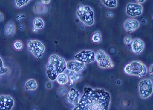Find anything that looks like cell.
<instances>
[{"mask_svg": "<svg viewBox=\"0 0 153 110\" xmlns=\"http://www.w3.org/2000/svg\"><path fill=\"white\" fill-rule=\"evenodd\" d=\"M110 100V93L104 89L85 87L78 104L72 110H108Z\"/></svg>", "mask_w": 153, "mask_h": 110, "instance_id": "6da1fadb", "label": "cell"}, {"mask_svg": "<svg viewBox=\"0 0 153 110\" xmlns=\"http://www.w3.org/2000/svg\"><path fill=\"white\" fill-rule=\"evenodd\" d=\"M66 61L62 58L54 55L49 58L46 68L48 77L51 81L55 80L59 74L66 69Z\"/></svg>", "mask_w": 153, "mask_h": 110, "instance_id": "7a4b0ae2", "label": "cell"}, {"mask_svg": "<svg viewBox=\"0 0 153 110\" xmlns=\"http://www.w3.org/2000/svg\"><path fill=\"white\" fill-rule=\"evenodd\" d=\"M124 71L127 75L141 78L147 74V69L142 62L133 61L128 63L125 66Z\"/></svg>", "mask_w": 153, "mask_h": 110, "instance_id": "3957f363", "label": "cell"}, {"mask_svg": "<svg viewBox=\"0 0 153 110\" xmlns=\"http://www.w3.org/2000/svg\"><path fill=\"white\" fill-rule=\"evenodd\" d=\"M76 15L79 20L87 26H91L95 22L93 10L88 6L80 5L78 7Z\"/></svg>", "mask_w": 153, "mask_h": 110, "instance_id": "277c9868", "label": "cell"}, {"mask_svg": "<svg viewBox=\"0 0 153 110\" xmlns=\"http://www.w3.org/2000/svg\"><path fill=\"white\" fill-rule=\"evenodd\" d=\"M95 61L101 68H111L114 66L110 56L103 50H99L95 54Z\"/></svg>", "mask_w": 153, "mask_h": 110, "instance_id": "5b68a950", "label": "cell"}, {"mask_svg": "<svg viewBox=\"0 0 153 110\" xmlns=\"http://www.w3.org/2000/svg\"><path fill=\"white\" fill-rule=\"evenodd\" d=\"M139 95L142 98L146 99L151 96L153 93L152 82L151 79H146L139 83Z\"/></svg>", "mask_w": 153, "mask_h": 110, "instance_id": "8992f818", "label": "cell"}, {"mask_svg": "<svg viewBox=\"0 0 153 110\" xmlns=\"http://www.w3.org/2000/svg\"><path fill=\"white\" fill-rule=\"evenodd\" d=\"M27 45L29 51L37 58H40L43 56L45 47L42 42L37 40H29Z\"/></svg>", "mask_w": 153, "mask_h": 110, "instance_id": "52a82bcc", "label": "cell"}, {"mask_svg": "<svg viewBox=\"0 0 153 110\" xmlns=\"http://www.w3.org/2000/svg\"><path fill=\"white\" fill-rule=\"evenodd\" d=\"M76 61L85 64L93 62L95 61V53L90 50H82L74 56Z\"/></svg>", "mask_w": 153, "mask_h": 110, "instance_id": "ba28073f", "label": "cell"}, {"mask_svg": "<svg viewBox=\"0 0 153 110\" xmlns=\"http://www.w3.org/2000/svg\"><path fill=\"white\" fill-rule=\"evenodd\" d=\"M143 10V7L141 5L130 3L127 5L126 12L127 15L131 17H136L141 15Z\"/></svg>", "mask_w": 153, "mask_h": 110, "instance_id": "9c48e42d", "label": "cell"}, {"mask_svg": "<svg viewBox=\"0 0 153 110\" xmlns=\"http://www.w3.org/2000/svg\"><path fill=\"white\" fill-rule=\"evenodd\" d=\"M14 105V101L10 96H0V110H11Z\"/></svg>", "mask_w": 153, "mask_h": 110, "instance_id": "30bf717a", "label": "cell"}, {"mask_svg": "<svg viewBox=\"0 0 153 110\" xmlns=\"http://www.w3.org/2000/svg\"><path fill=\"white\" fill-rule=\"evenodd\" d=\"M67 69L75 73H79L85 69V64L77 61H70L66 63Z\"/></svg>", "mask_w": 153, "mask_h": 110, "instance_id": "8fae6325", "label": "cell"}, {"mask_svg": "<svg viewBox=\"0 0 153 110\" xmlns=\"http://www.w3.org/2000/svg\"><path fill=\"white\" fill-rule=\"evenodd\" d=\"M140 22L134 19H127L124 23V29L127 32L130 33L136 31L140 27Z\"/></svg>", "mask_w": 153, "mask_h": 110, "instance_id": "7c38bea8", "label": "cell"}, {"mask_svg": "<svg viewBox=\"0 0 153 110\" xmlns=\"http://www.w3.org/2000/svg\"><path fill=\"white\" fill-rule=\"evenodd\" d=\"M131 47L134 53L136 55L140 54L144 50V43L141 39L136 38L132 41Z\"/></svg>", "mask_w": 153, "mask_h": 110, "instance_id": "4fadbf2b", "label": "cell"}, {"mask_svg": "<svg viewBox=\"0 0 153 110\" xmlns=\"http://www.w3.org/2000/svg\"><path fill=\"white\" fill-rule=\"evenodd\" d=\"M80 94L78 91L74 88H71L68 92L67 99L69 103L73 105L76 106L78 104Z\"/></svg>", "mask_w": 153, "mask_h": 110, "instance_id": "5bb4252c", "label": "cell"}, {"mask_svg": "<svg viewBox=\"0 0 153 110\" xmlns=\"http://www.w3.org/2000/svg\"><path fill=\"white\" fill-rule=\"evenodd\" d=\"M16 32V26L14 22L10 20L8 22L4 28V33L7 37H12Z\"/></svg>", "mask_w": 153, "mask_h": 110, "instance_id": "9a60e30c", "label": "cell"}, {"mask_svg": "<svg viewBox=\"0 0 153 110\" xmlns=\"http://www.w3.org/2000/svg\"><path fill=\"white\" fill-rule=\"evenodd\" d=\"M56 79L57 83L62 86L66 85L68 82V76L66 74L63 73L59 74Z\"/></svg>", "mask_w": 153, "mask_h": 110, "instance_id": "2e32d148", "label": "cell"}, {"mask_svg": "<svg viewBox=\"0 0 153 110\" xmlns=\"http://www.w3.org/2000/svg\"><path fill=\"white\" fill-rule=\"evenodd\" d=\"M37 88V85L35 79H30L25 83V88L26 90H33L36 89Z\"/></svg>", "mask_w": 153, "mask_h": 110, "instance_id": "e0dca14e", "label": "cell"}, {"mask_svg": "<svg viewBox=\"0 0 153 110\" xmlns=\"http://www.w3.org/2000/svg\"><path fill=\"white\" fill-rule=\"evenodd\" d=\"M34 28L37 29H43L44 27V22L42 19L40 18H36L33 20Z\"/></svg>", "mask_w": 153, "mask_h": 110, "instance_id": "ac0fdd59", "label": "cell"}, {"mask_svg": "<svg viewBox=\"0 0 153 110\" xmlns=\"http://www.w3.org/2000/svg\"><path fill=\"white\" fill-rule=\"evenodd\" d=\"M101 2L107 7L110 8H115L117 5V1L116 0L112 1H101Z\"/></svg>", "mask_w": 153, "mask_h": 110, "instance_id": "d6986e66", "label": "cell"}, {"mask_svg": "<svg viewBox=\"0 0 153 110\" xmlns=\"http://www.w3.org/2000/svg\"><path fill=\"white\" fill-rule=\"evenodd\" d=\"M91 40L95 43H99L102 41V35L100 31H97L92 36Z\"/></svg>", "mask_w": 153, "mask_h": 110, "instance_id": "ffe728a7", "label": "cell"}, {"mask_svg": "<svg viewBox=\"0 0 153 110\" xmlns=\"http://www.w3.org/2000/svg\"><path fill=\"white\" fill-rule=\"evenodd\" d=\"M14 49L17 51L21 50L24 47V45L22 42L20 40H16L15 41L13 44Z\"/></svg>", "mask_w": 153, "mask_h": 110, "instance_id": "44dd1931", "label": "cell"}, {"mask_svg": "<svg viewBox=\"0 0 153 110\" xmlns=\"http://www.w3.org/2000/svg\"><path fill=\"white\" fill-rule=\"evenodd\" d=\"M8 71V69L4 67L2 59L0 57V75L4 74Z\"/></svg>", "mask_w": 153, "mask_h": 110, "instance_id": "7402d4cb", "label": "cell"}, {"mask_svg": "<svg viewBox=\"0 0 153 110\" xmlns=\"http://www.w3.org/2000/svg\"><path fill=\"white\" fill-rule=\"evenodd\" d=\"M30 1H16V7L19 8L27 5Z\"/></svg>", "mask_w": 153, "mask_h": 110, "instance_id": "603a6c76", "label": "cell"}, {"mask_svg": "<svg viewBox=\"0 0 153 110\" xmlns=\"http://www.w3.org/2000/svg\"><path fill=\"white\" fill-rule=\"evenodd\" d=\"M132 40L131 37L128 36L126 37L124 40V42L125 44H129L131 43Z\"/></svg>", "mask_w": 153, "mask_h": 110, "instance_id": "cb8c5ba5", "label": "cell"}, {"mask_svg": "<svg viewBox=\"0 0 153 110\" xmlns=\"http://www.w3.org/2000/svg\"><path fill=\"white\" fill-rule=\"evenodd\" d=\"M153 64H151V65L150 66L149 69V73L152 78H153Z\"/></svg>", "mask_w": 153, "mask_h": 110, "instance_id": "d4e9b609", "label": "cell"}, {"mask_svg": "<svg viewBox=\"0 0 153 110\" xmlns=\"http://www.w3.org/2000/svg\"><path fill=\"white\" fill-rule=\"evenodd\" d=\"M106 16L108 17H112L113 16V14L111 12H108L106 13Z\"/></svg>", "mask_w": 153, "mask_h": 110, "instance_id": "484cf974", "label": "cell"}, {"mask_svg": "<svg viewBox=\"0 0 153 110\" xmlns=\"http://www.w3.org/2000/svg\"><path fill=\"white\" fill-rule=\"evenodd\" d=\"M4 20V16L3 14H2L1 12H0V22L3 21Z\"/></svg>", "mask_w": 153, "mask_h": 110, "instance_id": "4316f807", "label": "cell"}, {"mask_svg": "<svg viewBox=\"0 0 153 110\" xmlns=\"http://www.w3.org/2000/svg\"><path fill=\"white\" fill-rule=\"evenodd\" d=\"M42 1L44 4H47L49 3V2H50V0H47V1Z\"/></svg>", "mask_w": 153, "mask_h": 110, "instance_id": "83f0119b", "label": "cell"}, {"mask_svg": "<svg viewBox=\"0 0 153 110\" xmlns=\"http://www.w3.org/2000/svg\"><path fill=\"white\" fill-rule=\"evenodd\" d=\"M137 2L140 3H144L146 2L145 0H137L136 1Z\"/></svg>", "mask_w": 153, "mask_h": 110, "instance_id": "f1b7e54d", "label": "cell"}, {"mask_svg": "<svg viewBox=\"0 0 153 110\" xmlns=\"http://www.w3.org/2000/svg\"><path fill=\"white\" fill-rule=\"evenodd\" d=\"M37 31V29L34 28L33 29V31L34 32H36Z\"/></svg>", "mask_w": 153, "mask_h": 110, "instance_id": "f546056e", "label": "cell"}]
</instances>
